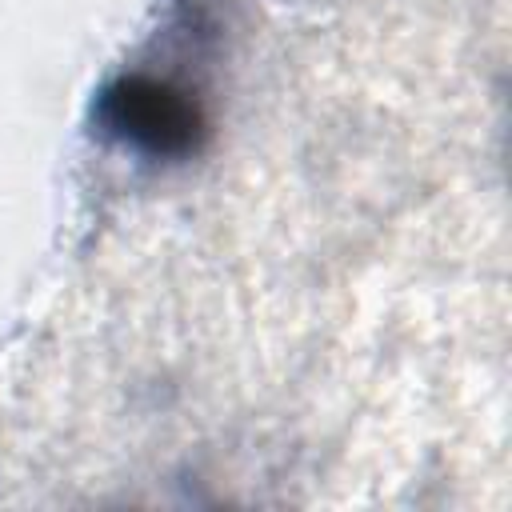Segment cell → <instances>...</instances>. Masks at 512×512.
<instances>
[{
  "label": "cell",
  "mask_w": 512,
  "mask_h": 512,
  "mask_svg": "<svg viewBox=\"0 0 512 512\" xmlns=\"http://www.w3.org/2000/svg\"><path fill=\"white\" fill-rule=\"evenodd\" d=\"M100 120L108 124V132L132 140L144 152H160V156H176L192 148L196 132L204 128L192 96L160 80H148V76L116 80L100 100Z\"/></svg>",
  "instance_id": "6da1fadb"
}]
</instances>
